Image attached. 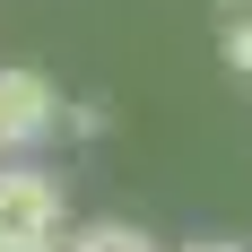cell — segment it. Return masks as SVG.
I'll use <instances>...</instances> for the list:
<instances>
[{"label":"cell","instance_id":"obj_6","mask_svg":"<svg viewBox=\"0 0 252 252\" xmlns=\"http://www.w3.org/2000/svg\"><path fill=\"white\" fill-rule=\"evenodd\" d=\"M183 252H244V244H183Z\"/></svg>","mask_w":252,"mask_h":252},{"label":"cell","instance_id":"obj_1","mask_svg":"<svg viewBox=\"0 0 252 252\" xmlns=\"http://www.w3.org/2000/svg\"><path fill=\"white\" fill-rule=\"evenodd\" d=\"M61 183L44 165H0V252H61Z\"/></svg>","mask_w":252,"mask_h":252},{"label":"cell","instance_id":"obj_7","mask_svg":"<svg viewBox=\"0 0 252 252\" xmlns=\"http://www.w3.org/2000/svg\"><path fill=\"white\" fill-rule=\"evenodd\" d=\"M235 9H244V0H235Z\"/></svg>","mask_w":252,"mask_h":252},{"label":"cell","instance_id":"obj_4","mask_svg":"<svg viewBox=\"0 0 252 252\" xmlns=\"http://www.w3.org/2000/svg\"><path fill=\"white\" fill-rule=\"evenodd\" d=\"M218 52H226V70H244V78H252V9H235V18H226Z\"/></svg>","mask_w":252,"mask_h":252},{"label":"cell","instance_id":"obj_2","mask_svg":"<svg viewBox=\"0 0 252 252\" xmlns=\"http://www.w3.org/2000/svg\"><path fill=\"white\" fill-rule=\"evenodd\" d=\"M61 130V87L44 70H26V61H0V157L35 148Z\"/></svg>","mask_w":252,"mask_h":252},{"label":"cell","instance_id":"obj_3","mask_svg":"<svg viewBox=\"0 0 252 252\" xmlns=\"http://www.w3.org/2000/svg\"><path fill=\"white\" fill-rule=\"evenodd\" d=\"M61 252H157V235L130 226V218H96V226H78Z\"/></svg>","mask_w":252,"mask_h":252},{"label":"cell","instance_id":"obj_5","mask_svg":"<svg viewBox=\"0 0 252 252\" xmlns=\"http://www.w3.org/2000/svg\"><path fill=\"white\" fill-rule=\"evenodd\" d=\"M61 122H70L78 139H96V130H104V104H96V96H78V104H61Z\"/></svg>","mask_w":252,"mask_h":252}]
</instances>
